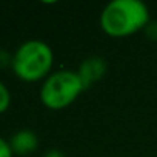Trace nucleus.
<instances>
[{"mask_svg":"<svg viewBox=\"0 0 157 157\" xmlns=\"http://www.w3.org/2000/svg\"><path fill=\"white\" fill-rule=\"evenodd\" d=\"M149 22V10L140 0H111L99 17L102 31L113 39H123L143 31Z\"/></svg>","mask_w":157,"mask_h":157,"instance_id":"1","label":"nucleus"},{"mask_svg":"<svg viewBox=\"0 0 157 157\" xmlns=\"http://www.w3.org/2000/svg\"><path fill=\"white\" fill-rule=\"evenodd\" d=\"M54 52L43 40H26L13 54L11 69L22 82H40L52 72Z\"/></svg>","mask_w":157,"mask_h":157,"instance_id":"2","label":"nucleus"},{"mask_svg":"<svg viewBox=\"0 0 157 157\" xmlns=\"http://www.w3.org/2000/svg\"><path fill=\"white\" fill-rule=\"evenodd\" d=\"M83 91L85 88L77 71L57 69L42 82L39 97L45 108L51 111H62L71 106Z\"/></svg>","mask_w":157,"mask_h":157,"instance_id":"3","label":"nucleus"},{"mask_svg":"<svg viewBox=\"0 0 157 157\" xmlns=\"http://www.w3.org/2000/svg\"><path fill=\"white\" fill-rule=\"evenodd\" d=\"M108 71V63L100 56H90L83 59L77 68V74L83 83V88L88 90L94 83L100 82Z\"/></svg>","mask_w":157,"mask_h":157,"instance_id":"4","label":"nucleus"},{"mask_svg":"<svg viewBox=\"0 0 157 157\" xmlns=\"http://www.w3.org/2000/svg\"><path fill=\"white\" fill-rule=\"evenodd\" d=\"M10 145L14 154L17 155H29L37 151L39 148V137L31 129H19L16 131L11 139Z\"/></svg>","mask_w":157,"mask_h":157,"instance_id":"5","label":"nucleus"},{"mask_svg":"<svg viewBox=\"0 0 157 157\" xmlns=\"http://www.w3.org/2000/svg\"><path fill=\"white\" fill-rule=\"evenodd\" d=\"M11 106V91L8 86L0 80V114H3Z\"/></svg>","mask_w":157,"mask_h":157,"instance_id":"6","label":"nucleus"},{"mask_svg":"<svg viewBox=\"0 0 157 157\" xmlns=\"http://www.w3.org/2000/svg\"><path fill=\"white\" fill-rule=\"evenodd\" d=\"M0 157H14L10 140H5L2 136H0Z\"/></svg>","mask_w":157,"mask_h":157,"instance_id":"7","label":"nucleus"},{"mask_svg":"<svg viewBox=\"0 0 157 157\" xmlns=\"http://www.w3.org/2000/svg\"><path fill=\"white\" fill-rule=\"evenodd\" d=\"M143 31H145V34H146V37H148L149 40L157 42V22H152V20H151Z\"/></svg>","mask_w":157,"mask_h":157,"instance_id":"8","label":"nucleus"},{"mask_svg":"<svg viewBox=\"0 0 157 157\" xmlns=\"http://www.w3.org/2000/svg\"><path fill=\"white\" fill-rule=\"evenodd\" d=\"M11 62H13V56H10L5 49H0V68H3L6 65L11 66Z\"/></svg>","mask_w":157,"mask_h":157,"instance_id":"9","label":"nucleus"},{"mask_svg":"<svg viewBox=\"0 0 157 157\" xmlns=\"http://www.w3.org/2000/svg\"><path fill=\"white\" fill-rule=\"evenodd\" d=\"M43 157H66V155H65V152H62L60 149L52 148V149H48V151L43 154Z\"/></svg>","mask_w":157,"mask_h":157,"instance_id":"10","label":"nucleus"}]
</instances>
